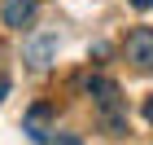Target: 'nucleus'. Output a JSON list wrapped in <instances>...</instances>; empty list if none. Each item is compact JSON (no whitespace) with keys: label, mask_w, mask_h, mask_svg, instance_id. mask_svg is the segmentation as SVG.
<instances>
[{"label":"nucleus","mask_w":153,"mask_h":145,"mask_svg":"<svg viewBox=\"0 0 153 145\" xmlns=\"http://www.w3.org/2000/svg\"><path fill=\"white\" fill-rule=\"evenodd\" d=\"M83 88L96 97V106H101V123H105V132H127V114H123V101H118V84L105 79V75H92V79H83Z\"/></svg>","instance_id":"nucleus-1"},{"label":"nucleus","mask_w":153,"mask_h":145,"mask_svg":"<svg viewBox=\"0 0 153 145\" xmlns=\"http://www.w3.org/2000/svg\"><path fill=\"white\" fill-rule=\"evenodd\" d=\"M127 62L144 75L153 71V26H136L127 35Z\"/></svg>","instance_id":"nucleus-2"},{"label":"nucleus","mask_w":153,"mask_h":145,"mask_svg":"<svg viewBox=\"0 0 153 145\" xmlns=\"http://www.w3.org/2000/svg\"><path fill=\"white\" fill-rule=\"evenodd\" d=\"M22 128H26V136H31V141H39V145H44L48 136H53V128H57V119H53V110H48V106H31V110H26V123H22Z\"/></svg>","instance_id":"nucleus-3"},{"label":"nucleus","mask_w":153,"mask_h":145,"mask_svg":"<svg viewBox=\"0 0 153 145\" xmlns=\"http://www.w3.org/2000/svg\"><path fill=\"white\" fill-rule=\"evenodd\" d=\"M53 57H57V35H39V40H31V48H26V62H31L35 71L53 66Z\"/></svg>","instance_id":"nucleus-4"},{"label":"nucleus","mask_w":153,"mask_h":145,"mask_svg":"<svg viewBox=\"0 0 153 145\" xmlns=\"http://www.w3.org/2000/svg\"><path fill=\"white\" fill-rule=\"evenodd\" d=\"M0 13H4V26H26L35 18V0H4Z\"/></svg>","instance_id":"nucleus-5"},{"label":"nucleus","mask_w":153,"mask_h":145,"mask_svg":"<svg viewBox=\"0 0 153 145\" xmlns=\"http://www.w3.org/2000/svg\"><path fill=\"white\" fill-rule=\"evenodd\" d=\"M4 97H9V79L0 75V101H4Z\"/></svg>","instance_id":"nucleus-6"},{"label":"nucleus","mask_w":153,"mask_h":145,"mask_svg":"<svg viewBox=\"0 0 153 145\" xmlns=\"http://www.w3.org/2000/svg\"><path fill=\"white\" fill-rule=\"evenodd\" d=\"M144 119L153 123V97H149V101H144Z\"/></svg>","instance_id":"nucleus-7"},{"label":"nucleus","mask_w":153,"mask_h":145,"mask_svg":"<svg viewBox=\"0 0 153 145\" xmlns=\"http://www.w3.org/2000/svg\"><path fill=\"white\" fill-rule=\"evenodd\" d=\"M57 145H83V141H79V136H61Z\"/></svg>","instance_id":"nucleus-8"},{"label":"nucleus","mask_w":153,"mask_h":145,"mask_svg":"<svg viewBox=\"0 0 153 145\" xmlns=\"http://www.w3.org/2000/svg\"><path fill=\"white\" fill-rule=\"evenodd\" d=\"M131 5H136V9H153V0H131Z\"/></svg>","instance_id":"nucleus-9"}]
</instances>
